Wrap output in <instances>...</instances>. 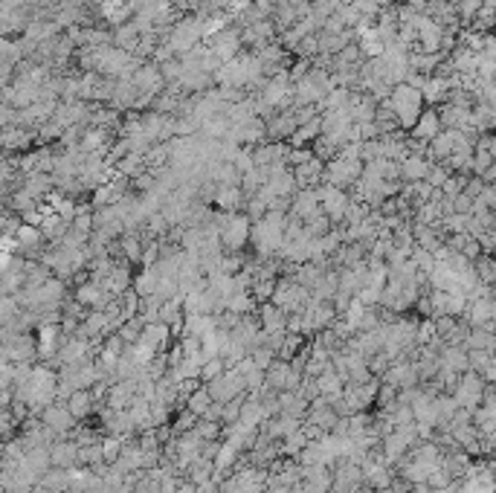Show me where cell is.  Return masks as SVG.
<instances>
[{"label": "cell", "mask_w": 496, "mask_h": 493, "mask_svg": "<svg viewBox=\"0 0 496 493\" xmlns=\"http://www.w3.org/2000/svg\"><path fill=\"white\" fill-rule=\"evenodd\" d=\"M267 212H270V209H267V200H261L259 195L247 198V203H244V215H247V218H250L253 224H256V221H261Z\"/></svg>", "instance_id": "d6a6232c"}, {"label": "cell", "mask_w": 496, "mask_h": 493, "mask_svg": "<svg viewBox=\"0 0 496 493\" xmlns=\"http://www.w3.org/2000/svg\"><path fill=\"white\" fill-rule=\"evenodd\" d=\"M322 206H320V198H317V189H299L296 195H293V206H291V218H296V221H308L311 215H317Z\"/></svg>", "instance_id": "30bf717a"}, {"label": "cell", "mask_w": 496, "mask_h": 493, "mask_svg": "<svg viewBox=\"0 0 496 493\" xmlns=\"http://www.w3.org/2000/svg\"><path fill=\"white\" fill-rule=\"evenodd\" d=\"M325 273H328V270H322L317 261H302V264H296V270H293V279H296L302 288L314 290V288L320 285V279H322Z\"/></svg>", "instance_id": "ffe728a7"}, {"label": "cell", "mask_w": 496, "mask_h": 493, "mask_svg": "<svg viewBox=\"0 0 496 493\" xmlns=\"http://www.w3.org/2000/svg\"><path fill=\"white\" fill-rule=\"evenodd\" d=\"M473 154L476 148H464V151H453L444 160V166L450 169V174H473Z\"/></svg>", "instance_id": "7402d4cb"}, {"label": "cell", "mask_w": 496, "mask_h": 493, "mask_svg": "<svg viewBox=\"0 0 496 493\" xmlns=\"http://www.w3.org/2000/svg\"><path fill=\"white\" fill-rule=\"evenodd\" d=\"M410 493H436L429 487V482H415V484H410Z\"/></svg>", "instance_id": "b9f144b4"}, {"label": "cell", "mask_w": 496, "mask_h": 493, "mask_svg": "<svg viewBox=\"0 0 496 493\" xmlns=\"http://www.w3.org/2000/svg\"><path fill=\"white\" fill-rule=\"evenodd\" d=\"M447 177H450V169L444 163H432L429 166V174H427V183H429L432 189H441L444 183H447Z\"/></svg>", "instance_id": "8d00e7d4"}, {"label": "cell", "mask_w": 496, "mask_h": 493, "mask_svg": "<svg viewBox=\"0 0 496 493\" xmlns=\"http://www.w3.org/2000/svg\"><path fill=\"white\" fill-rule=\"evenodd\" d=\"M250 235H253V221L247 218L244 212H230L224 227H221V246H224V253L247 250V246H250Z\"/></svg>", "instance_id": "7a4b0ae2"}, {"label": "cell", "mask_w": 496, "mask_h": 493, "mask_svg": "<svg viewBox=\"0 0 496 493\" xmlns=\"http://www.w3.org/2000/svg\"><path fill=\"white\" fill-rule=\"evenodd\" d=\"M250 357H253L256 368H261V372H267V368H270V366L276 363V357H278V354H276V351H273L270 346H259V348H256V351H253Z\"/></svg>", "instance_id": "74e56055"}, {"label": "cell", "mask_w": 496, "mask_h": 493, "mask_svg": "<svg viewBox=\"0 0 496 493\" xmlns=\"http://www.w3.org/2000/svg\"><path fill=\"white\" fill-rule=\"evenodd\" d=\"M215 404V400H212V395H209V389L206 386H198L189 397H186V409H189V412H195L198 418H203L206 412H209V407Z\"/></svg>", "instance_id": "cb8c5ba5"}, {"label": "cell", "mask_w": 496, "mask_h": 493, "mask_svg": "<svg viewBox=\"0 0 496 493\" xmlns=\"http://www.w3.org/2000/svg\"><path fill=\"white\" fill-rule=\"evenodd\" d=\"M134 264H128V261H116V267L111 270V276H108V290L113 293V296H122V293H125V290H131L134 288V279H137V276H134V270H131Z\"/></svg>", "instance_id": "7c38bea8"}, {"label": "cell", "mask_w": 496, "mask_h": 493, "mask_svg": "<svg viewBox=\"0 0 496 493\" xmlns=\"http://www.w3.org/2000/svg\"><path fill=\"white\" fill-rule=\"evenodd\" d=\"M157 189V174L154 171H140L137 177H131V192H137V195H148V192H154Z\"/></svg>", "instance_id": "f546056e"}, {"label": "cell", "mask_w": 496, "mask_h": 493, "mask_svg": "<svg viewBox=\"0 0 496 493\" xmlns=\"http://www.w3.org/2000/svg\"><path fill=\"white\" fill-rule=\"evenodd\" d=\"M41 421H44L50 429H55L58 438H70L73 429L79 426V421L73 418V412H70V407L64 404V400H55V404L44 407V409H41Z\"/></svg>", "instance_id": "5b68a950"}, {"label": "cell", "mask_w": 496, "mask_h": 493, "mask_svg": "<svg viewBox=\"0 0 496 493\" xmlns=\"http://www.w3.org/2000/svg\"><path fill=\"white\" fill-rule=\"evenodd\" d=\"M134 493H137V490H134Z\"/></svg>", "instance_id": "ee69618b"}, {"label": "cell", "mask_w": 496, "mask_h": 493, "mask_svg": "<svg viewBox=\"0 0 496 493\" xmlns=\"http://www.w3.org/2000/svg\"><path fill=\"white\" fill-rule=\"evenodd\" d=\"M473 267H476V276L482 285H496V253H482L473 261Z\"/></svg>", "instance_id": "d4e9b609"}, {"label": "cell", "mask_w": 496, "mask_h": 493, "mask_svg": "<svg viewBox=\"0 0 496 493\" xmlns=\"http://www.w3.org/2000/svg\"><path fill=\"white\" fill-rule=\"evenodd\" d=\"M412 264H415V270H421V273L429 276L432 270H436V264H439V256L424 250V246H415V250H412Z\"/></svg>", "instance_id": "f1b7e54d"}, {"label": "cell", "mask_w": 496, "mask_h": 493, "mask_svg": "<svg viewBox=\"0 0 496 493\" xmlns=\"http://www.w3.org/2000/svg\"><path fill=\"white\" fill-rule=\"evenodd\" d=\"M224 372H227V360H224V357H209V360H203L201 380L209 383V380H215V378H221Z\"/></svg>", "instance_id": "4dcf8cb0"}, {"label": "cell", "mask_w": 496, "mask_h": 493, "mask_svg": "<svg viewBox=\"0 0 496 493\" xmlns=\"http://www.w3.org/2000/svg\"><path fill=\"white\" fill-rule=\"evenodd\" d=\"M276 282H278V279H256V282H253V290H250V293L256 296L259 305L273 299V293H276Z\"/></svg>", "instance_id": "836d02e7"}, {"label": "cell", "mask_w": 496, "mask_h": 493, "mask_svg": "<svg viewBox=\"0 0 496 493\" xmlns=\"http://www.w3.org/2000/svg\"><path fill=\"white\" fill-rule=\"evenodd\" d=\"M493 163H496V160H493V154H490L487 148L476 145V154H473V174H476V177H485V174L490 171Z\"/></svg>", "instance_id": "1f68e13d"}, {"label": "cell", "mask_w": 496, "mask_h": 493, "mask_svg": "<svg viewBox=\"0 0 496 493\" xmlns=\"http://www.w3.org/2000/svg\"><path fill=\"white\" fill-rule=\"evenodd\" d=\"M450 90H453L450 79H444V76H429L421 94H424V99H427V105H429V108H439V105H444V102H447Z\"/></svg>", "instance_id": "2e32d148"}, {"label": "cell", "mask_w": 496, "mask_h": 493, "mask_svg": "<svg viewBox=\"0 0 496 493\" xmlns=\"http://www.w3.org/2000/svg\"><path fill=\"white\" fill-rule=\"evenodd\" d=\"M392 108H395V113H398V119H400V128L404 131H412L415 128V122H418V116L424 113V108H427V99H424V94L418 87H412V84H395L392 87Z\"/></svg>", "instance_id": "6da1fadb"}, {"label": "cell", "mask_w": 496, "mask_h": 493, "mask_svg": "<svg viewBox=\"0 0 496 493\" xmlns=\"http://www.w3.org/2000/svg\"><path fill=\"white\" fill-rule=\"evenodd\" d=\"M331 230H334V221L328 218V215H325L322 209H320L317 215H311V218L305 221V232L311 235V238H322V235H328Z\"/></svg>", "instance_id": "4316f807"}, {"label": "cell", "mask_w": 496, "mask_h": 493, "mask_svg": "<svg viewBox=\"0 0 496 493\" xmlns=\"http://www.w3.org/2000/svg\"><path fill=\"white\" fill-rule=\"evenodd\" d=\"M224 424L221 421H209V418H201L198 421V426L192 429V433L201 438V441H221L224 438Z\"/></svg>", "instance_id": "484cf974"}, {"label": "cell", "mask_w": 496, "mask_h": 493, "mask_svg": "<svg viewBox=\"0 0 496 493\" xmlns=\"http://www.w3.org/2000/svg\"><path fill=\"white\" fill-rule=\"evenodd\" d=\"M50 455H52V468L76 470L79 468V441L76 438H58V441H52Z\"/></svg>", "instance_id": "9c48e42d"}, {"label": "cell", "mask_w": 496, "mask_h": 493, "mask_svg": "<svg viewBox=\"0 0 496 493\" xmlns=\"http://www.w3.org/2000/svg\"><path fill=\"white\" fill-rule=\"evenodd\" d=\"M288 375H291V360L276 357V363L264 372V389H270V392H285Z\"/></svg>", "instance_id": "d6986e66"}, {"label": "cell", "mask_w": 496, "mask_h": 493, "mask_svg": "<svg viewBox=\"0 0 496 493\" xmlns=\"http://www.w3.org/2000/svg\"><path fill=\"white\" fill-rule=\"evenodd\" d=\"M26 290H38V288H44L50 279H52V267H47L44 261H26Z\"/></svg>", "instance_id": "44dd1931"}, {"label": "cell", "mask_w": 496, "mask_h": 493, "mask_svg": "<svg viewBox=\"0 0 496 493\" xmlns=\"http://www.w3.org/2000/svg\"><path fill=\"white\" fill-rule=\"evenodd\" d=\"M314 157H317V154H314L311 145H302V148H293V145H291V151H288V166L296 169V166H302V163H308V160H314Z\"/></svg>", "instance_id": "d590c367"}, {"label": "cell", "mask_w": 496, "mask_h": 493, "mask_svg": "<svg viewBox=\"0 0 496 493\" xmlns=\"http://www.w3.org/2000/svg\"><path fill=\"white\" fill-rule=\"evenodd\" d=\"M203 386L209 389L215 404H230V400H235L238 395L247 392V378L238 372V368H227L221 378H215V380H209Z\"/></svg>", "instance_id": "277c9868"}, {"label": "cell", "mask_w": 496, "mask_h": 493, "mask_svg": "<svg viewBox=\"0 0 496 493\" xmlns=\"http://www.w3.org/2000/svg\"><path fill=\"white\" fill-rule=\"evenodd\" d=\"M247 195L241 186H218V195H215V209L221 212H244Z\"/></svg>", "instance_id": "e0dca14e"}, {"label": "cell", "mask_w": 496, "mask_h": 493, "mask_svg": "<svg viewBox=\"0 0 496 493\" xmlns=\"http://www.w3.org/2000/svg\"><path fill=\"white\" fill-rule=\"evenodd\" d=\"M485 189H487V183H485V177H476V174H473V177L468 180V189H464V192H468L470 198H479V195H482Z\"/></svg>", "instance_id": "60d3db41"}, {"label": "cell", "mask_w": 496, "mask_h": 493, "mask_svg": "<svg viewBox=\"0 0 496 493\" xmlns=\"http://www.w3.org/2000/svg\"><path fill=\"white\" fill-rule=\"evenodd\" d=\"M429 166H432V163L424 157V154H410L407 160H400V177H404V183H418V180H427Z\"/></svg>", "instance_id": "ac0fdd59"}, {"label": "cell", "mask_w": 496, "mask_h": 493, "mask_svg": "<svg viewBox=\"0 0 496 493\" xmlns=\"http://www.w3.org/2000/svg\"><path fill=\"white\" fill-rule=\"evenodd\" d=\"M278 407H282V415H293L299 421H308L311 400H308L302 392H278Z\"/></svg>", "instance_id": "5bb4252c"}, {"label": "cell", "mask_w": 496, "mask_h": 493, "mask_svg": "<svg viewBox=\"0 0 496 493\" xmlns=\"http://www.w3.org/2000/svg\"><path fill=\"white\" fill-rule=\"evenodd\" d=\"M308 441H311V438L305 436V429H296V433H291V436L282 438V453L291 455V458H296V455L308 447Z\"/></svg>", "instance_id": "83f0119b"}, {"label": "cell", "mask_w": 496, "mask_h": 493, "mask_svg": "<svg viewBox=\"0 0 496 493\" xmlns=\"http://www.w3.org/2000/svg\"><path fill=\"white\" fill-rule=\"evenodd\" d=\"M357 44H360V50H363L366 58H381V55L386 52V41L381 38L378 29H368V33H363V35L357 38Z\"/></svg>", "instance_id": "603a6c76"}, {"label": "cell", "mask_w": 496, "mask_h": 493, "mask_svg": "<svg viewBox=\"0 0 496 493\" xmlns=\"http://www.w3.org/2000/svg\"><path fill=\"white\" fill-rule=\"evenodd\" d=\"M473 203H476V198H470L468 192H461L458 198H453V209L458 215H473Z\"/></svg>", "instance_id": "ab89813d"}, {"label": "cell", "mask_w": 496, "mask_h": 493, "mask_svg": "<svg viewBox=\"0 0 496 493\" xmlns=\"http://www.w3.org/2000/svg\"><path fill=\"white\" fill-rule=\"evenodd\" d=\"M317 198H320L322 212L334 221V227H343L346 215H349V206H351V195L346 189H337V186L322 183V186H317Z\"/></svg>", "instance_id": "3957f363"}, {"label": "cell", "mask_w": 496, "mask_h": 493, "mask_svg": "<svg viewBox=\"0 0 496 493\" xmlns=\"http://www.w3.org/2000/svg\"><path fill=\"white\" fill-rule=\"evenodd\" d=\"M337 18L343 21V26H346V29H357V23L363 21V15H360V9H357L354 4H349V6H339Z\"/></svg>", "instance_id": "f35d334b"}, {"label": "cell", "mask_w": 496, "mask_h": 493, "mask_svg": "<svg viewBox=\"0 0 496 493\" xmlns=\"http://www.w3.org/2000/svg\"><path fill=\"white\" fill-rule=\"evenodd\" d=\"M299 131L293 110H276L273 119H267V137L270 142H291V137Z\"/></svg>", "instance_id": "ba28073f"}, {"label": "cell", "mask_w": 496, "mask_h": 493, "mask_svg": "<svg viewBox=\"0 0 496 493\" xmlns=\"http://www.w3.org/2000/svg\"><path fill=\"white\" fill-rule=\"evenodd\" d=\"M493 35H496V29H493Z\"/></svg>", "instance_id": "7bdbcfd3"}, {"label": "cell", "mask_w": 496, "mask_h": 493, "mask_svg": "<svg viewBox=\"0 0 496 493\" xmlns=\"http://www.w3.org/2000/svg\"><path fill=\"white\" fill-rule=\"evenodd\" d=\"M96 404L99 400H96V395H93V389H79L67 397V407H70L76 421H87L93 412H96Z\"/></svg>", "instance_id": "4fadbf2b"}, {"label": "cell", "mask_w": 496, "mask_h": 493, "mask_svg": "<svg viewBox=\"0 0 496 493\" xmlns=\"http://www.w3.org/2000/svg\"><path fill=\"white\" fill-rule=\"evenodd\" d=\"M0 142H4L6 154H23V151H33V145L41 142V137H38V128L18 125V128H4Z\"/></svg>", "instance_id": "8992f818"}, {"label": "cell", "mask_w": 496, "mask_h": 493, "mask_svg": "<svg viewBox=\"0 0 496 493\" xmlns=\"http://www.w3.org/2000/svg\"><path fill=\"white\" fill-rule=\"evenodd\" d=\"M444 131V125H441V116H439V108H424V113L418 116V122H415V128L410 131V137L412 140H418L421 145H429L432 140H436L439 134Z\"/></svg>", "instance_id": "52a82bcc"}, {"label": "cell", "mask_w": 496, "mask_h": 493, "mask_svg": "<svg viewBox=\"0 0 496 493\" xmlns=\"http://www.w3.org/2000/svg\"><path fill=\"white\" fill-rule=\"evenodd\" d=\"M314 70V58H293V64H291V70H288V76H291V81L293 84H299L308 73Z\"/></svg>", "instance_id": "e575fe53"}, {"label": "cell", "mask_w": 496, "mask_h": 493, "mask_svg": "<svg viewBox=\"0 0 496 493\" xmlns=\"http://www.w3.org/2000/svg\"><path fill=\"white\" fill-rule=\"evenodd\" d=\"M259 319H261V328H264L267 334L288 331V314H285L276 302H261V305H259Z\"/></svg>", "instance_id": "8fae6325"}, {"label": "cell", "mask_w": 496, "mask_h": 493, "mask_svg": "<svg viewBox=\"0 0 496 493\" xmlns=\"http://www.w3.org/2000/svg\"><path fill=\"white\" fill-rule=\"evenodd\" d=\"M453 151H456V131H441L436 140L427 145L424 157H427L429 163H444Z\"/></svg>", "instance_id": "9a60e30c"}]
</instances>
